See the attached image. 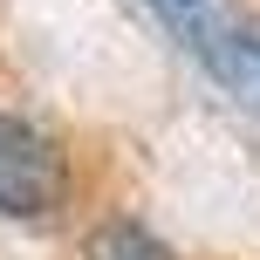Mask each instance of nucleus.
<instances>
[{"label": "nucleus", "instance_id": "f257e3e1", "mask_svg": "<svg viewBox=\"0 0 260 260\" xmlns=\"http://www.w3.org/2000/svg\"><path fill=\"white\" fill-rule=\"evenodd\" d=\"M69 199V157L48 130L0 110V219H55Z\"/></svg>", "mask_w": 260, "mask_h": 260}, {"label": "nucleus", "instance_id": "f03ea898", "mask_svg": "<svg viewBox=\"0 0 260 260\" xmlns=\"http://www.w3.org/2000/svg\"><path fill=\"white\" fill-rule=\"evenodd\" d=\"M178 27L192 35L199 62H206L240 103L260 110V35H247V27H233V21H206V14H192V21H178Z\"/></svg>", "mask_w": 260, "mask_h": 260}, {"label": "nucleus", "instance_id": "7ed1b4c3", "mask_svg": "<svg viewBox=\"0 0 260 260\" xmlns=\"http://www.w3.org/2000/svg\"><path fill=\"white\" fill-rule=\"evenodd\" d=\"M89 260H171V247L157 233H144L137 219H110V226H96Z\"/></svg>", "mask_w": 260, "mask_h": 260}, {"label": "nucleus", "instance_id": "20e7f679", "mask_svg": "<svg viewBox=\"0 0 260 260\" xmlns=\"http://www.w3.org/2000/svg\"><path fill=\"white\" fill-rule=\"evenodd\" d=\"M165 14H178V21H192V14H206V0H157Z\"/></svg>", "mask_w": 260, "mask_h": 260}]
</instances>
